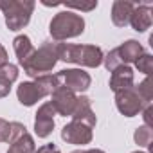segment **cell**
I'll return each instance as SVG.
<instances>
[{
	"label": "cell",
	"mask_w": 153,
	"mask_h": 153,
	"mask_svg": "<svg viewBox=\"0 0 153 153\" xmlns=\"http://www.w3.org/2000/svg\"><path fill=\"white\" fill-rule=\"evenodd\" d=\"M16 97L20 101V105L24 106H33L36 105L40 99H43L45 96L42 94V90L34 85V81H24L18 85L16 88Z\"/></svg>",
	"instance_id": "obj_13"
},
{
	"label": "cell",
	"mask_w": 153,
	"mask_h": 153,
	"mask_svg": "<svg viewBox=\"0 0 153 153\" xmlns=\"http://www.w3.org/2000/svg\"><path fill=\"white\" fill-rule=\"evenodd\" d=\"M34 85L42 90L43 96H51L58 87V79H56V74H43V76H38V78H34Z\"/></svg>",
	"instance_id": "obj_18"
},
{
	"label": "cell",
	"mask_w": 153,
	"mask_h": 153,
	"mask_svg": "<svg viewBox=\"0 0 153 153\" xmlns=\"http://www.w3.org/2000/svg\"><path fill=\"white\" fill-rule=\"evenodd\" d=\"M6 63H9V61H7V52H6V49L2 47V43H0V67H4Z\"/></svg>",
	"instance_id": "obj_30"
},
{
	"label": "cell",
	"mask_w": 153,
	"mask_h": 153,
	"mask_svg": "<svg viewBox=\"0 0 153 153\" xmlns=\"http://www.w3.org/2000/svg\"><path fill=\"white\" fill-rule=\"evenodd\" d=\"M67 11L68 9H79V11H92L97 7V2H90V4H65Z\"/></svg>",
	"instance_id": "obj_27"
},
{
	"label": "cell",
	"mask_w": 153,
	"mask_h": 153,
	"mask_svg": "<svg viewBox=\"0 0 153 153\" xmlns=\"http://www.w3.org/2000/svg\"><path fill=\"white\" fill-rule=\"evenodd\" d=\"M144 52L142 45L137 42V40H126L124 43H121L117 47V54L123 61V65H128V63H135L137 58Z\"/></svg>",
	"instance_id": "obj_15"
},
{
	"label": "cell",
	"mask_w": 153,
	"mask_h": 153,
	"mask_svg": "<svg viewBox=\"0 0 153 153\" xmlns=\"http://www.w3.org/2000/svg\"><path fill=\"white\" fill-rule=\"evenodd\" d=\"M135 4L133 2H124V0H115L112 4V22L117 27H126L130 24V16L133 13Z\"/></svg>",
	"instance_id": "obj_14"
},
{
	"label": "cell",
	"mask_w": 153,
	"mask_h": 153,
	"mask_svg": "<svg viewBox=\"0 0 153 153\" xmlns=\"http://www.w3.org/2000/svg\"><path fill=\"white\" fill-rule=\"evenodd\" d=\"M76 101H78V96H76L72 90L65 88V87H58L52 94H51V106L54 108L56 114L59 115H72Z\"/></svg>",
	"instance_id": "obj_8"
},
{
	"label": "cell",
	"mask_w": 153,
	"mask_h": 153,
	"mask_svg": "<svg viewBox=\"0 0 153 153\" xmlns=\"http://www.w3.org/2000/svg\"><path fill=\"white\" fill-rule=\"evenodd\" d=\"M34 153H61L59 149H58V146L56 144H52V142H49V144H43V146H40Z\"/></svg>",
	"instance_id": "obj_28"
},
{
	"label": "cell",
	"mask_w": 153,
	"mask_h": 153,
	"mask_svg": "<svg viewBox=\"0 0 153 153\" xmlns=\"http://www.w3.org/2000/svg\"><path fill=\"white\" fill-rule=\"evenodd\" d=\"M61 139L67 144H76V146L90 144L92 142V128L79 123V121H70L68 124L63 126Z\"/></svg>",
	"instance_id": "obj_7"
},
{
	"label": "cell",
	"mask_w": 153,
	"mask_h": 153,
	"mask_svg": "<svg viewBox=\"0 0 153 153\" xmlns=\"http://www.w3.org/2000/svg\"><path fill=\"white\" fill-rule=\"evenodd\" d=\"M33 0H0V11L6 16V25L9 31H20L31 22L34 11Z\"/></svg>",
	"instance_id": "obj_4"
},
{
	"label": "cell",
	"mask_w": 153,
	"mask_h": 153,
	"mask_svg": "<svg viewBox=\"0 0 153 153\" xmlns=\"http://www.w3.org/2000/svg\"><path fill=\"white\" fill-rule=\"evenodd\" d=\"M13 49H15V54H16V58H18L20 67H22V65L31 58V54L34 52V47H33L31 38H29L27 34L16 36V38L13 40Z\"/></svg>",
	"instance_id": "obj_16"
},
{
	"label": "cell",
	"mask_w": 153,
	"mask_h": 153,
	"mask_svg": "<svg viewBox=\"0 0 153 153\" xmlns=\"http://www.w3.org/2000/svg\"><path fill=\"white\" fill-rule=\"evenodd\" d=\"M133 68L130 65H121L115 70H112L110 76V88L114 92H121V90H128L133 88Z\"/></svg>",
	"instance_id": "obj_10"
},
{
	"label": "cell",
	"mask_w": 153,
	"mask_h": 153,
	"mask_svg": "<svg viewBox=\"0 0 153 153\" xmlns=\"http://www.w3.org/2000/svg\"><path fill=\"white\" fill-rule=\"evenodd\" d=\"M133 140H135V144H139V146H142V148H153L151 146V140H153V131H151V128H148V126H139L137 130H135V133H133Z\"/></svg>",
	"instance_id": "obj_19"
},
{
	"label": "cell",
	"mask_w": 153,
	"mask_h": 153,
	"mask_svg": "<svg viewBox=\"0 0 153 153\" xmlns=\"http://www.w3.org/2000/svg\"><path fill=\"white\" fill-rule=\"evenodd\" d=\"M103 63H105V67H106V70H115L117 67H121L123 65V61H121V58H119V54H117V49H112L105 58H103Z\"/></svg>",
	"instance_id": "obj_23"
},
{
	"label": "cell",
	"mask_w": 153,
	"mask_h": 153,
	"mask_svg": "<svg viewBox=\"0 0 153 153\" xmlns=\"http://www.w3.org/2000/svg\"><path fill=\"white\" fill-rule=\"evenodd\" d=\"M72 153H105L103 149H76V151H72Z\"/></svg>",
	"instance_id": "obj_31"
},
{
	"label": "cell",
	"mask_w": 153,
	"mask_h": 153,
	"mask_svg": "<svg viewBox=\"0 0 153 153\" xmlns=\"http://www.w3.org/2000/svg\"><path fill=\"white\" fill-rule=\"evenodd\" d=\"M9 92H11V83L6 81L4 78H0V97L9 96Z\"/></svg>",
	"instance_id": "obj_29"
},
{
	"label": "cell",
	"mask_w": 153,
	"mask_h": 153,
	"mask_svg": "<svg viewBox=\"0 0 153 153\" xmlns=\"http://www.w3.org/2000/svg\"><path fill=\"white\" fill-rule=\"evenodd\" d=\"M103 51L96 45H74V43H59L58 45V59L65 63H76L81 67L96 68L103 63Z\"/></svg>",
	"instance_id": "obj_1"
},
{
	"label": "cell",
	"mask_w": 153,
	"mask_h": 153,
	"mask_svg": "<svg viewBox=\"0 0 153 153\" xmlns=\"http://www.w3.org/2000/svg\"><path fill=\"white\" fill-rule=\"evenodd\" d=\"M36 146H34V139L29 133H24L22 137H18L15 142H11V148L7 149V153H34Z\"/></svg>",
	"instance_id": "obj_17"
},
{
	"label": "cell",
	"mask_w": 153,
	"mask_h": 153,
	"mask_svg": "<svg viewBox=\"0 0 153 153\" xmlns=\"http://www.w3.org/2000/svg\"><path fill=\"white\" fill-rule=\"evenodd\" d=\"M133 153H146V151H133Z\"/></svg>",
	"instance_id": "obj_32"
},
{
	"label": "cell",
	"mask_w": 153,
	"mask_h": 153,
	"mask_svg": "<svg viewBox=\"0 0 153 153\" xmlns=\"http://www.w3.org/2000/svg\"><path fill=\"white\" fill-rule=\"evenodd\" d=\"M70 117H72V121H79V123H83V124H87L90 128H94L96 123H97V117H96V114L92 110V103H90V99L87 96H79L78 97L76 106H74V112H72Z\"/></svg>",
	"instance_id": "obj_11"
},
{
	"label": "cell",
	"mask_w": 153,
	"mask_h": 153,
	"mask_svg": "<svg viewBox=\"0 0 153 153\" xmlns=\"http://www.w3.org/2000/svg\"><path fill=\"white\" fill-rule=\"evenodd\" d=\"M85 31V20L81 15L72 11H61L52 16L49 24V33L54 42H65L68 38H76L83 34Z\"/></svg>",
	"instance_id": "obj_3"
},
{
	"label": "cell",
	"mask_w": 153,
	"mask_h": 153,
	"mask_svg": "<svg viewBox=\"0 0 153 153\" xmlns=\"http://www.w3.org/2000/svg\"><path fill=\"white\" fill-rule=\"evenodd\" d=\"M56 79L59 83V87H65L68 90H72L74 94H81L85 90H88L90 83H92V78L90 74L81 70V68H65V70H59L56 74Z\"/></svg>",
	"instance_id": "obj_5"
},
{
	"label": "cell",
	"mask_w": 153,
	"mask_h": 153,
	"mask_svg": "<svg viewBox=\"0 0 153 153\" xmlns=\"http://www.w3.org/2000/svg\"><path fill=\"white\" fill-rule=\"evenodd\" d=\"M0 78H4L6 81H9L13 85L18 79V67L13 63H6L4 67H0Z\"/></svg>",
	"instance_id": "obj_22"
},
{
	"label": "cell",
	"mask_w": 153,
	"mask_h": 153,
	"mask_svg": "<svg viewBox=\"0 0 153 153\" xmlns=\"http://www.w3.org/2000/svg\"><path fill=\"white\" fill-rule=\"evenodd\" d=\"M24 133H27V128H25L22 123H16V121L9 123V144L15 142V140H16L18 137H22Z\"/></svg>",
	"instance_id": "obj_24"
},
{
	"label": "cell",
	"mask_w": 153,
	"mask_h": 153,
	"mask_svg": "<svg viewBox=\"0 0 153 153\" xmlns=\"http://www.w3.org/2000/svg\"><path fill=\"white\" fill-rule=\"evenodd\" d=\"M130 25L137 33H144L151 27V6L149 4H139L133 7V13L130 16Z\"/></svg>",
	"instance_id": "obj_12"
},
{
	"label": "cell",
	"mask_w": 153,
	"mask_h": 153,
	"mask_svg": "<svg viewBox=\"0 0 153 153\" xmlns=\"http://www.w3.org/2000/svg\"><path fill=\"white\" fill-rule=\"evenodd\" d=\"M135 88V92L139 94V97L146 103V105H151V99H153V87H151V79L149 78H146V79H142L137 87H133Z\"/></svg>",
	"instance_id": "obj_20"
},
{
	"label": "cell",
	"mask_w": 153,
	"mask_h": 153,
	"mask_svg": "<svg viewBox=\"0 0 153 153\" xmlns=\"http://www.w3.org/2000/svg\"><path fill=\"white\" fill-rule=\"evenodd\" d=\"M142 117H144V126L151 128V126H153V106H151V105H146V106H144Z\"/></svg>",
	"instance_id": "obj_26"
},
{
	"label": "cell",
	"mask_w": 153,
	"mask_h": 153,
	"mask_svg": "<svg viewBox=\"0 0 153 153\" xmlns=\"http://www.w3.org/2000/svg\"><path fill=\"white\" fill-rule=\"evenodd\" d=\"M58 45L59 42H43L40 45V49H34V52L31 54V58L22 65L24 72L31 78H38L47 72H51L58 59Z\"/></svg>",
	"instance_id": "obj_2"
},
{
	"label": "cell",
	"mask_w": 153,
	"mask_h": 153,
	"mask_svg": "<svg viewBox=\"0 0 153 153\" xmlns=\"http://www.w3.org/2000/svg\"><path fill=\"white\" fill-rule=\"evenodd\" d=\"M135 67L139 68V72H142V74L149 76V74H151V70H153V56H151V54H148V52H142V54L137 58Z\"/></svg>",
	"instance_id": "obj_21"
},
{
	"label": "cell",
	"mask_w": 153,
	"mask_h": 153,
	"mask_svg": "<svg viewBox=\"0 0 153 153\" xmlns=\"http://www.w3.org/2000/svg\"><path fill=\"white\" fill-rule=\"evenodd\" d=\"M115 106L124 117H135L144 110L146 103L139 97L135 88H128V90L115 92Z\"/></svg>",
	"instance_id": "obj_6"
},
{
	"label": "cell",
	"mask_w": 153,
	"mask_h": 153,
	"mask_svg": "<svg viewBox=\"0 0 153 153\" xmlns=\"http://www.w3.org/2000/svg\"><path fill=\"white\" fill-rule=\"evenodd\" d=\"M54 108L51 106V103H43L38 112H36V117H34V133L40 137V139H45L52 133L54 130Z\"/></svg>",
	"instance_id": "obj_9"
},
{
	"label": "cell",
	"mask_w": 153,
	"mask_h": 153,
	"mask_svg": "<svg viewBox=\"0 0 153 153\" xmlns=\"http://www.w3.org/2000/svg\"><path fill=\"white\" fill-rule=\"evenodd\" d=\"M0 142H9V123L0 117Z\"/></svg>",
	"instance_id": "obj_25"
}]
</instances>
